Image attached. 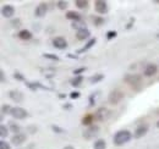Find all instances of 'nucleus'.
<instances>
[{"mask_svg": "<svg viewBox=\"0 0 159 149\" xmlns=\"http://www.w3.org/2000/svg\"><path fill=\"white\" fill-rule=\"evenodd\" d=\"M131 138H132V134H131L130 131L121 130V131H118V132L115 133L113 141H114V144H115V146H124V144L127 143Z\"/></svg>", "mask_w": 159, "mask_h": 149, "instance_id": "1", "label": "nucleus"}, {"mask_svg": "<svg viewBox=\"0 0 159 149\" xmlns=\"http://www.w3.org/2000/svg\"><path fill=\"white\" fill-rule=\"evenodd\" d=\"M99 126L98 125H91V126H88L86 130L83 131V133H82V136H83V138H86V139H93L94 137H97L98 134H99Z\"/></svg>", "mask_w": 159, "mask_h": 149, "instance_id": "2", "label": "nucleus"}, {"mask_svg": "<svg viewBox=\"0 0 159 149\" xmlns=\"http://www.w3.org/2000/svg\"><path fill=\"white\" fill-rule=\"evenodd\" d=\"M10 115L14 119H16V120H23V119H26L28 116V112H27L26 109H23L21 106H15V108L11 109V114Z\"/></svg>", "mask_w": 159, "mask_h": 149, "instance_id": "3", "label": "nucleus"}, {"mask_svg": "<svg viewBox=\"0 0 159 149\" xmlns=\"http://www.w3.org/2000/svg\"><path fill=\"white\" fill-rule=\"evenodd\" d=\"M122 99H124V93L121 91H113L108 95V102L110 104H113V105L119 104Z\"/></svg>", "mask_w": 159, "mask_h": 149, "instance_id": "4", "label": "nucleus"}, {"mask_svg": "<svg viewBox=\"0 0 159 149\" xmlns=\"http://www.w3.org/2000/svg\"><path fill=\"white\" fill-rule=\"evenodd\" d=\"M27 141V136L25 133H17V134H14L11 137V142L14 146L19 147V146H22L25 142Z\"/></svg>", "mask_w": 159, "mask_h": 149, "instance_id": "5", "label": "nucleus"}, {"mask_svg": "<svg viewBox=\"0 0 159 149\" xmlns=\"http://www.w3.org/2000/svg\"><path fill=\"white\" fill-rule=\"evenodd\" d=\"M94 7H96V11L100 15H104L108 11V4L104 0H97L94 2Z\"/></svg>", "mask_w": 159, "mask_h": 149, "instance_id": "6", "label": "nucleus"}, {"mask_svg": "<svg viewBox=\"0 0 159 149\" xmlns=\"http://www.w3.org/2000/svg\"><path fill=\"white\" fill-rule=\"evenodd\" d=\"M1 15L6 19H11L15 15V7L12 5H4L1 9Z\"/></svg>", "mask_w": 159, "mask_h": 149, "instance_id": "7", "label": "nucleus"}, {"mask_svg": "<svg viewBox=\"0 0 159 149\" xmlns=\"http://www.w3.org/2000/svg\"><path fill=\"white\" fill-rule=\"evenodd\" d=\"M109 115H110V112L107 108H99L96 112V115H94V119L98 120V121H104V120L108 119Z\"/></svg>", "mask_w": 159, "mask_h": 149, "instance_id": "8", "label": "nucleus"}, {"mask_svg": "<svg viewBox=\"0 0 159 149\" xmlns=\"http://www.w3.org/2000/svg\"><path fill=\"white\" fill-rule=\"evenodd\" d=\"M53 45H54V48H57V49H59V50H62V49H65V48L67 47V42H66L65 38L55 37L53 39Z\"/></svg>", "mask_w": 159, "mask_h": 149, "instance_id": "9", "label": "nucleus"}, {"mask_svg": "<svg viewBox=\"0 0 159 149\" xmlns=\"http://www.w3.org/2000/svg\"><path fill=\"white\" fill-rule=\"evenodd\" d=\"M124 79H125L127 83H130V84H139V83H141L142 77L139 76V74H126V76L124 77Z\"/></svg>", "mask_w": 159, "mask_h": 149, "instance_id": "10", "label": "nucleus"}, {"mask_svg": "<svg viewBox=\"0 0 159 149\" xmlns=\"http://www.w3.org/2000/svg\"><path fill=\"white\" fill-rule=\"evenodd\" d=\"M147 132H148V126L147 125H141V126H139L136 130H135V132H134V138H142L143 136H146L147 134Z\"/></svg>", "mask_w": 159, "mask_h": 149, "instance_id": "11", "label": "nucleus"}, {"mask_svg": "<svg viewBox=\"0 0 159 149\" xmlns=\"http://www.w3.org/2000/svg\"><path fill=\"white\" fill-rule=\"evenodd\" d=\"M157 72H158V67H157V65H154V64H148V65L146 66L143 74H144L146 77H152V76H154Z\"/></svg>", "mask_w": 159, "mask_h": 149, "instance_id": "12", "label": "nucleus"}, {"mask_svg": "<svg viewBox=\"0 0 159 149\" xmlns=\"http://www.w3.org/2000/svg\"><path fill=\"white\" fill-rule=\"evenodd\" d=\"M47 11H48V6H47V4H44V2H40L39 5L36 7L34 15H36L37 17H43V16H45Z\"/></svg>", "mask_w": 159, "mask_h": 149, "instance_id": "13", "label": "nucleus"}, {"mask_svg": "<svg viewBox=\"0 0 159 149\" xmlns=\"http://www.w3.org/2000/svg\"><path fill=\"white\" fill-rule=\"evenodd\" d=\"M89 36H91V32H89V29H87L86 27L77 29L76 38H77L79 40H84V39H87V38H89Z\"/></svg>", "mask_w": 159, "mask_h": 149, "instance_id": "14", "label": "nucleus"}, {"mask_svg": "<svg viewBox=\"0 0 159 149\" xmlns=\"http://www.w3.org/2000/svg\"><path fill=\"white\" fill-rule=\"evenodd\" d=\"M9 97H10L11 100H14L16 103H21L23 100V93H21L20 91H10Z\"/></svg>", "mask_w": 159, "mask_h": 149, "instance_id": "15", "label": "nucleus"}, {"mask_svg": "<svg viewBox=\"0 0 159 149\" xmlns=\"http://www.w3.org/2000/svg\"><path fill=\"white\" fill-rule=\"evenodd\" d=\"M96 43H97V39H96V38H92V39H89V40L86 43V45H84L83 48H81V49H79V50H77V54H81V53H84V52H87V50H88V49H91V48H92V47H93Z\"/></svg>", "mask_w": 159, "mask_h": 149, "instance_id": "16", "label": "nucleus"}, {"mask_svg": "<svg viewBox=\"0 0 159 149\" xmlns=\"http://www.w3.org/2000/svg\"><path fill=\"white\" fill-rule=\"evenodd\" d=\"M66 19L72 20L74 22H80L82 17H81V15H80L79 12H75V11H67V12H66Z\"/></svg>", "mask_w": 159, "mask_h": 149, "instance_id": "17", "label": "nucleus"}, {"mask_svg": "<svg viewBox=\"0 0 159 149\" xmlns=\"http://www.w3.org/2000/svg\"><path fill=\"white\" fill-rule=\"evenodd\" d=\"M19 38L20 39H22V40H30L31 38H32V32L31 31H28V29H22V31H20L19 32Z\"/></svg>", "mask_w": 159, "mask_h": 149, "instance_id": "18", "label": "nucleus"}, {"mask_svg": "<svg viewBox=\"0 0 159 149\" xmlns=\"http://www.w3.org/2000/svg\"><path fill=\"white\" fill-rule=\"evenodd\" d=\"M93 149H107V142L105 139H97L93 144Z\"/></svg>", "mask_w": 159, "mask_h": 149, "instance_id": "19", "label": "nucleus"}, {"mask_svg": "<svg viewBox=\"0 0 159 149\" xmlns=\"http://www.w3.org/2000/svg\"><path fill=\"white\" fill-rule=\"evenodd\" d=\"M103 78H104V74H93V76L89 77V83H92V84L98 83V82H100Z\"/></svg>", "mask_w": 159, "mask_h": 149, "instance_id": "20", "label": "nucleus"}, {"mask_svg": "<svg viewBox=\"0 0 159 149\" xmlns=\"http://www.w3.org/2000/svg\"><path fill=\"white\" fill-rule=\"evenodd\" d=\"M82 82H83V77L82 76H75V78L71 79V86L72 87H79V86H81Z\"/></svg>", "mask_w": 159, "mask_h": 149, "instance_id": "21", "label": "nucleus"}, {"mask_svg": "<svg viewBox=\"0 0 159 149\" xmlns=\"http://www.w3.org/2000/svg\"><path fill=\"white\" fill-rule=\"evenodd\" d=\"M93 115H86L83 119H82V125H86V126H91L92 122H93Z\"/></svg>", "mask_w": 159, "mask_h": 149, "instance_id": "22", "label": "nucleus"}, {"mask_svg": "<svg viewBox=\"0 0 159 149\" xmlns=\"http://www.w3.org/2000/svg\"><path fill=\"white\" fill-rule=\"evenodd\" d=\"M9 129L11 132H14L15 134H17V133H21L20 132V126L17 125V124H15V122H10L9 124Z\"/></svg>", "mask_w": 159, "mask_h": 149, "instance_id": "23", "label": "nucleus"}, {"mask_svg": "<svg viewBox=\"0 0 159 149\" xmlns=\"http://www.w3.org/2000/svg\"><path fill=\"white\" fill-rule=\"evenodd\" d=\"M75 5L79 7V9H86L88 6V1L87 0H76L75 1Z\"/></svg>", "mask_w": 159, "mask_h": 149, "instance_id": "24", "label": "nucleus"}, {"mask_svg": "<svg viewBox=\"0 0 159 149\" xmlns=\"http://www.w3.org/2000/svg\"><path fill=\"white\" fill-rule=\"evenodd\" d=\"M43 57L49 59V60H53V61H59V60H60V57L58 55H55V54H48V53L43 54Z\"/></svg>", "mask_w": 159, "mask_h": 149, "instance_id": "25", "label": "nucleus"}, {"mask_svg": "<svg viewBox=\"0 0 159 149\" xmlns=\"http://www.w3.org/2000/svg\"><path fill=\"white\" fill-rule=\"evenodd\" d=\"M7 133H9V129H6V126L1 125L0 126V136H1V138H5L7 136Z\"/></svg>", "mask_w": 159, "mask_h": 149, "instance_id": "26", "label": "nucleus"}, {"mask_svg": "<svg viewBox=\"0 0 159 149\" xmlns=\"http://www.w3.org/2000/svg\"><path fill=\"white\" fill-rule=\"evenodd\" d=\"M11 106L10 105H2L1 106V115H5V114H11Z\"/></svg>", "mask_w": 159, "mask_h": 149, "instance_id": "27", "label": "nucleus"}, {"mask_svg": "<svg viewBox=\"0 0 159 149\" xmlns=\"http://www.w3.org/2000/svg\"><path fill=\"white\" fill-rule=\"evenodd\" d=\"M52 130L55 133H65V130L59 127V126H57V125H52Z\"/></svg>", "mask_w": 159, "mask_h": 149, "instance_id": "28", "label": "nucleus"}, {"mask_svg": "<svg viewBox=\"0 0 159 149\" xmlns=\"http://www.w3.org/2000/svg\"><path fill=\"white\" fill-rule=\"evenodd\" d=\"M0 149H11V147H10V144H9L6 141L1 139V141H0Z\"/></svg>", "mask_w": 159, "mask_h": 149, "instance_id": "29", "label": "nucleus"}, {"mask_svg": "<svg viewBox=\"0 0 159 149\" xmlns=\"http://www.w3.org/2000/svg\"><path fill=\"white\" fill-rule=\"evenodd\" d=\"M57 5H58V7H59L60 10H65L66 7H67V1H58L57 2Z\"/></svg>", "mask_w": 159, "mask_h": 149, "instance_id": "30", "label": "nucleus"}, {"mask_svg": "<svg viewBox=\"0 0 159 149\" xmlns=\"http://www.w3.org/2000/svg\"><path fill=\"white\" fill-rule=\"evenodd\" d=\"M93 22H94V25H96V26H100V25H103V23H104V19L96 16V17H93Z\"/></svg>", "mask_w": 159, "mask_h": 149, "instance_id": "31", "label": "nucleus"}, {"mask_svg": "<svg viewBox=\"0 0 159 149\" xmlns=\"http://www.w3.org/2000/svg\"><path fill=\"white\" fill-rule=\"evenodd\" d=\"M116 34H118V33H116L115 31H108V32H107V38L110 40V39L116 37Z\"/></svg>", "mask_w": 159, "mask_h": 149, "instance_id": "32", "label": "nucleus"}, {"mask_svg": "<svg viewBox=\"0 0 159 149\" xmlns=\"http://www.w3.org/2000/svg\"><path fill=\"white\" fill-rule=\"evenodd\" d=\"M87 69L86 67H80V69H76V70H74V74L75 76H81L82 72H84Z\"/></svg>", "mask_w": 159, "mask_h": 149, "instance_id": "33", "label": "nucleus"}, {"mask_svg": "<svg viewBox=\"0 0 159 149\" xmlns=\"http://www.w3.org/2000/svg\"><path fill=\"white\" fill-rule=\"evenodd\" d=\"M80 95H81V94H80L79 91H74V92H71V94H70V98H71V99H79Z\"/></svg>", "mask_w": 159, "mask_h": 149, "instance_id": "34", "label": "nucleus"}, {"mask_svg": "<svg viewBox=\"0 0 159 149\" xmlns=\"http://www.w3.org/2000/svg\"><path fill=\"white\" fill-rule=\"evenodd\" d=\"M14 78H16V79H19V81H25V77H23L20 72H15V74H14Z\"/></svg>", "mask_w": 159, "mask_h": 149, "instance_id": "35", "label": "nucleus"}, {"mask_svg": "<svg viewBox=\"0 0 159 149\" xmlns=\"http://www.w3.org/2000/svg\"><path fill=\"white\" fill-rule=\"evenodd\" d=\"M11 25H12L14 27H19V26H21V20L20 19L12 20V21H11Z\"/></svg>", "mask_w": 159, "mask_h": 149, "instance_id": "36", "label": "nucleus"}, {"mask_svg": "<svg viewBox=\"0 0 159 149\" xmlns=\"http://www.w3.org/2000/svg\"><path fill=\"white\" fill-rule=\"evenodd\" d=\"M134 22H135V19H131V20H130V22L127 23V26H126V28H127V29H130V28L132 27V23H134Z\"/></svg>", "mask_w": 159, "mask_h": 149, "instance_id": "37", "label": "nucleus"}, {"mask_svg": "<svg viewBox=\"0 0 159 149\" xmlns=\"http://www.w3.org/2000/svg\"><path fill=\"white\" fill-rule=\"evenodd\" d=\"M0 74H1V83H4L5 82V76H4V71L2 70L0 71Z\"/></svg>", "mask_w": 159, "mask_h": 149, "instance_id": "38", "label": "nucleus"}, {"mask_svg": "<svg viewBox=\"0 0 159 149\" xmlns=\"http://www.w3.org/2000/svg\"><path fill=\"white\" fill-rule=\"evenodd\" d=\"M67 56H69V57H71V59H77V57H79L77 55H71V54H67Z\"/></svg>", "mask_w": 159, "mask_h": 149, "instance_id": "39", "label": "nucleus"}, {"mask_svg": "<svg viewBox=\"0 0 159 149\" xmlns=\"http://www.w3.org/2000/svg\"><path fill=\"white\" fill-rule=\"evenodd\" d=\"M62 149H75V148H74L72 146H66V147H64Z\"/></svg>", "mask_w": 159, "mask_h": 149, "instance_id": "40", "label": "nucleus"}, {"mask_svg": "<svg viewBox=\"0 0 159 149\" xmlns=\"http://www.w3.org/2000/svg\"><path fill=\"white\" fill-rule=\"evenodd\" d=\"M157 127H158V129H159V121H158V122H157Z\"/></svg>", "mask_w": 159, "mask_h": 149, "instance_id": "41", "label": "nucleus"}, {"mask_svg": "<svg viewBox=\"0 0 159 149\" xmlns=\"http://www.w3.org/2000/svg\"><path fill=\"white\" fill-rule=\"evenodd\" d=\"M157 37H158V38H159V34H157Z\"/></svg>", "mask_w": 159, "mask_h": 149, "instance_id": "42", "label": "nucleus"}]
</instances>
